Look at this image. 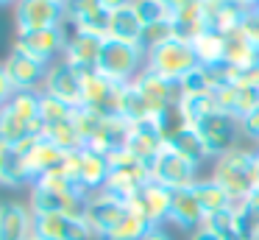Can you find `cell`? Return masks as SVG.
I'll return each instance as SVG.
<instances>
[{"mask_svg":"<svg viewBox=\"0 0 259 240\" xmlns=\"http://www.w3.org/2000/svg\"><path fill=\"white\" fill-rule=\"evenodd\" d=\"M253 162H256V151H248L242 145H234L218 156L212 179L229 193L231 204H242L251 198L253 193Z\"/></svg>","mask_w":259,"mask_h":240,"instance_id":"6da1fadb","label":"cell"},{"mask_svg":"<svg viewBox=\"0 0 259 240\" xmlns=\"http://www.w3.org/2000/svg\"><path fill=\"white\" fill-rule=\"evenodd\" d=\"M145 59H148V53L142 45L120 42V39H103L95 70L114 84H131L145 70Z\"/></svg>","mask_w":259,"mask_h":240,"instance_id":"7a4b0ae2","label":"cell"},{"mask_svg":"<svg viewBox=\"0 0 259 240\" xmlns=\"http://www.w3.org/2000/svg\"><path fill=\"white\" fill-rule=\"evenodd\" d=\"M145 67L151 73H156V76L167 78V81H181V78H187L192 70H198L201 61H198V53H195V48H192V42L173 37V39H167V42H162L159 48L148 50Z\"/></svg>","mask_w":259,"mask_h":240,"instance_id":"3957f363","label":"cell"},{"mask_svg":"<svg viewBox=\"0 0 259 240\" xmlns=\"http://www.w3.org/2000/svg\"><path fill=\"white\" fill-rule=\"evenodd\" d=\"M64 45H67V28L64 25L42 28V31H17V37H14L17 53H25L48 67L59 61V56H64Z\"/></svg>","mask_w":259,"mask_h":240,"instance_id":"277c9868","label":"cell"},{"mask_svg":"<svg viewBox=\"0 0 259 240\" xmlns=\"http://www.w3.org/2000/svg\"><path fill=\"white\" fill-rule=\"evenodd\" d=\"M192 128H195V131L201 134V140L206 143L209 156L218 159V156H223L226 151H231L237 145V128H240V120L231 117L229 112L218 109V112H212V115L201 117Z\"/></svg>","mask_w":259,"mask_h":240,"instance_id":"5b68a950","label":"cell"},{"mask_svg":"<svg viewBox=\"0 0 259 240\" xmlns=\"http://www.w3.org/2000/svg\"><path fill=\"white\" fill-rule=\"evenodd\" d=\"M128 212L145 218L151 226H162L164 221H170V207H173V190L164 187L159 182H148L140 193L134 195L131 201H125Z\"/></svg>","mask_w":259,"mask_h":240,"instance_id":"8992f818","label":"cell"},{"mask_svg":"<svg viewBox=\"0 0 259 240\" xmlns=\"http://www.w3.org/2000/svg\"><path fill=\"white\" fill-rule=\"evenodd\" d=\"M14 20L17 31H42V28L64 25V3L56 0H17L14 3Z\"/></svg>","mask_w":259,"mask_h":240,"instance_id":"52a82bcc","label":"cell"},{"mask_svg":"<svg viewBox=\"0 0 259 240\" xmlns=\"http://www.w3.org/2000/svg\"><path fill=\"white\" fill-rule=\"evenodd\" d=\"M198 167L192 162H187L179 151H173L170 145H164L159 151V156L151 162V179L170 190H179V187H192L198 182L195 176Z\"/></svg>","mask_w":259,"mask_h":240,"instance_id":"ba28073f","label":"cell"},{"mask_svg":"<svg viewBox=\"0 0 259 240\" xmlns=\"http://www.w3.org/2000/svg\"><path fill=\"white\" fill-rule=\"evenodd\" d=\"M64 14H67L64 28L106 39L109 14H112V11L103 9L101 0H67V3H64Z\"/></svg>","mask_w":259,"mask_h":240,"instance_id":"9c48e42d","label":"cell"},{"mask_svg":"<svg viewBox=\"0 0 259 240\" xmlns=\"http://www.w3.org/2000/svg\"><path fill=\"white\" fill-rule=\"evenodd\" d=\"M34 234L39 240H95V232L84 218H67L56 212L34 215Z\"/></svg>","mask_w":259,"mask_h":240,"instance_id":"30bf717a","label":"cell"},{"mask_svg":"<svg viewBox=\"0 0 259 240\" xmlns=\"http://www.w3.org/2000/svg\"><path fill=\"white\" fill-rule=\"evenodd\" d=\"M87 198H90V193H84V190H75V193H51V190H42V187H31V212L34 215L56 212V215H67V218H84Z\"/></svg>","mask_w":259,"mask_h":240,"instance_id":"8fae6325","label":"cell"},{"mask_svg":"<svg viewBox=\"0 0 259 240\" xmlns=\"http://www.w3.org/2000/svg\"><path fill=\"white\" fill-rule=\"evenodd\" d=\"M125 212H128L125 201L109 195L106 190H98V193H90V198H87L84 221L90 223V229L95 232V240H98L101 234H106L112 226H117V223L123 221Z\"/></svg>","mask_w":259,"mask_h":240,"instance_id":"7c38bea8","label":"cell"},{"mask_svg":"<svg viewBox=\"0 0 259 240\" xmlns=\"http://www.w3.org/2000/svg\"><path fill=\"white\" fill-rule=\"evenodd\" d=\"M42 92L53 95V98L64 100L67 106L78 109V106H81V73L75 70V67H70L64 59L53 61V64L48 67Z\"/></svg>","mask_w":259,"mask_h":240,"instance_id":"4fadbf2b","label":"cell"},{"mask_svg":"<svg viewBox=\"0 0 259 240\" xmlns=\"http://www.w3.org/2000/svg\"><path fill=\"white\" fill-rule=\"evenodd\" d=\"M3 70H6L14 92H39L48 76V64H42V61L31 59L25 53H17V50L9 53V59L3 61Z\"/></svg>","mask_w":259,"mask_h":240,"instance_id":"5bb4252c","label":"cell"},{"mask_svg":"<svg viewBox=\"0 0 259 240\" xmlns=\"http://www.w3.org/2000/svg\"><path fill=\"white\" fill-rule=\"evenodd\" d=\"M17 148L23 151V156H25V167H28V173H31V184L39 176H45V173L56 170V167L62 165L64 154H67V151H62L59 145H53L51 140H45L42 134L39 137H28L25 143H20Z\"/></svg>","mask_w":259,"mask_h":240,"instance_id":"9a60e30c","label":"cell"},{"mask_svg":"<svg viewBox=\"0 0 259 240\" xmlns=\"http://www.w3.org/2000/svg\"><path fill=\"white\" fill-rule=\"evenodd\" d=\"M164 145H167V143H164L162 131H159V126H156V120H134V123H131L125 148H128L137 159H142V162L151 165Z\"/></svg>","mask_w":259,"mask_h":240,"instance_id":"2e32d148","label":"cell"},{"mask_svg":"<svg viewBox=\"0 0 259 240\" xmlns=\"http://www.w3.org/2000/svg\"><path fill=\"white\" fill-rule=\"evenodd\" d=\"M101 48H103V37H92V33H81L67 28V45H64L62 59L75 70H90V67L98 64Z\"/></svg>","mask_w":259,"mask_h":240,"instance_id":"e0dca14e","label":"cell"},{"mask_svg":"<svg viewBox=\"0 0 259 240\" xmlns=\"http://www.w3.org/2000/svg\"><path fill=\"white\" fill-rule=\"evenodd\" d=\"M170 221L181 229H201L206 221V212H203L201 201H198L195 190L192 187H179L173 190V207H170Z\"/></svg>","mask_w":259,"mask_h":240,"instance_id":"ac0fdd59","label":"cell"},{"mask_svg":"<svg viewBox=\"0 0 259 240\" xmlns=\"http://www.w3.org/2000/svg\"><path fill=\"white\" fill-rule=\"evenodd\" d=\"M34 234V212L23 204H0V240H28Z\"/></svg>","mask_w":259,"mask_h":240,"instance_id":"d6986e66","label":"cell"},{"mask_svg":"<svg viewBox=\"0 0 259 240\" xmlns=\"http://www.w3.org/2000/svg\"><path fill=\"white\" fill-rule=\"evenodd\" d=\"M109 156L95 148H81V167H78V187L84 193H98L103 190L109 179Z\"/></svg>","mask_w":259,"mask_h":240,"instance_id":"ffe728a7","label":"cell"},{"mask_svg":"<svg viewBox=\"0 0 259 240\" xmlns=\"http://www.w3.org/2000/svg\"><path fill=\"white\" fill-rule=\"evenodd\" d=\"M142 20L137 17L134 6H125V9H114L109 14V28H106V39H120V42H134L140 45L142 39Z\"/></svg>","mask_w":259,"mask_h":240,"instance_id":"44dd1931","label":"cell"},{"mask_svg":"<svg viewBox=\"0 0 259 240\" xmlns=\"http://www.w3.org/2000/svg\"><path fill=\"white\" fill-rule=\"evenodd\" d=\"M223 64L237 67V70H248V67L259 64V48L240 31V28L226 33V61Z\"/></svg>","mask_w":259,"mask_h":240,"instance_id":"7402d4cb","label":"cell"},{"mask_svg":"<svg viewBox=\"0 0 259 240\" xmlns=\"http://www.w3.org/2000/svg\"><path fill=\"white\" fill-rule=\"evenodd\" d=\"M20 184H31L23 151L12 145H0V187H20Z\"/></svg>","mask_w":259,"mask_h":240,"instance_id":"603a6c76","label":"cell"},{"mask_svg":"<svg viewBox=\"0 0 259 240\" xmlns=\"http://www.w3.org/2000/svg\"><path fill=\"white\" fill-rule=\"evenodd\" d=\"M39 128L31 126V123H25L20 115H14L9 106H3L0 109V145H12V148H17L20 143H25L28 137H39Z\"/></svg>","mask_w":259,"mask_h":240,"instance_id":"cb8c5ba5","label":"cell"},{"mask_svg":"<svg viewBox=\"0 0 259 240\" xmlns=\"http://www.w3.org/2000/svg\"><path fill=\"white\" fill-rule=\"evenodd\" d=\"M192 48H195L198 61H201L203 67L223 64V61H226V33L209 28V31H203L201 37L192 42Z\"/></svg>","mask_w":259,"mask_h":240,"instance_id":"d4e9b609","label":"cell"},{"mask_svg":"<svg viewBox=\"0 0 259 240\" xmlns=\"http://www.w3.org/2000/svg\"><path fill=\"white\" fill-rule=\"evenodd\" d=\"M167 145H170L173 151H179V154L184 156L187 162H192L195 167H198V165H203L206 159H212V156H209L206 143H203L201 134H198L192 126H190V128H184V131H181L179 137H173Z\"/></svg>","mask_w":259,"mask_h":240,"instance_id":"484cf974","label":"cell"},{"mask_svg":"<svg viewBox=\"0 0 259 240\" xmlns=\"http://www.w3.org/2000/svg\"><path fill=\"white\" fill-rule=\"evenodd\" d=\"M192 190H195V195H198V201H201L206 215H214V212H223L231 207L229 193H226L214 179H198V182L192 184Z\"/></svg>","mask_w":259,"mask_h":240,"instance_id":"4316f807","label":"cell"},{"mask_svg":"<svg viewBox=\"0 0 259 240\" xmlns=\"http://www.w3.org/2000/svg\"><path fill=\"white\" fill-rule=\"evenodd\" d=\"M151 229V223L145 221V218L134 215V212H125L123 221L117 223V226H112L106 234H101L98 240H142V234Z\"/></svg>","mask_w":259,"mask_h":240,"instance_id":"83f0119b","label":"cell"},{"mask_svg":"<svg viewBox=\"0 0 259 240\" xmlns=\"http://www.w3.org/2000/svg\"><path fill=\"white\" fill-rule=\"evenodd\" d=\"M39 98H42V89L39 92H14L12 100H9V109L14 112V115H20L25 123H31V126H36L42 131V120H39Z\"/></svg>","mask_w":259,"mask_h":240,"instance_id":"f1b7e54d","label":"cell"},{"mask_svg":"<svg viewBox=\"0 0 259 240\" xmlns=\"http://www.w3.org/2000/svg\"><path fill=\"white\" fill-rule=\"evenodd\" d=\"M203 229H209L218 240H242V232H240V226H237V215L231 210L206 215Z\"/></svg>","mask_w":259,"mask_h":240,"instance_id":"f546056e","label":"cell"},{"mask_svg":"<svg viewBox=\"0 0 259 240\" xmlns=\"http://www.w3.org/2000/svg\"><path fill=\"white\" fill-rule=\"evenodd\" d=\"M42 137L51 140L53 145H59L62 151H78V148H84V143H81L78 131H75V126H73V117H70V120H64V123H56V126H45V128H42Z\"/></svg>","mask_w":259,"mask_h":240,"instance_id":"4dcf8cb0","label":"cell"},{"mask_svg":"<svg viewBox=\"0 0 259 240\" xmlns=\"http://www.w3.org/2000/svg\"><path fill=\"white\" fill-rule=\"evenodd\" d=\"M73 112L75 109H73V106H67L64 100H59V98H53V95L42 92V98H39V120H42V128L70 120V117H73Z\"/></svg>","mask_w":259,"mask_h":240,"instance_id":"1f68e13d","label":"cell"},{"mask_svg":"<svg viewBox=\"0 0 259 240\" xmlns=\"http://www.w3.org/2000/svg\"><path fill=\"white\" fill-rule=\"evenodd\" d=\"M156 126H159V131H162L164 143H170V140L179 137L184 128H190V123H187L184 112H181V104H170L167 109L156 117Z\"/></svg>","mask_w":259,"mask_h":240,"instance_id":"d6a6232c","label":"cell"},{"mask_svg":"<svg viewBox=\"0 0 259 240\" xmlns=\"http://www.w3.org/2000/svg\"><path fill=\"white\" fill-rule=\"evenodd\" d=\"M134 11L142 20V25H153V22L170 20V6L164 0H134Z\"/></svg>","mask_w":259,"mask_h":240,"instance_id":"836d02e7","label":"cell"},{"mask_svg":"<svg viewBox=\"0 0 259 240\" xmlns=\"http://www.w3.org/2000/svg\"><path fill=\"white\" fill-rule=\"evenodd\" d=\"M173 37H176L173 22H170V20H162V22H153V25H145V31H142L140 45L145 48V53H148V50L159 48L162 42H167V39H173Z\"/></svg>","mask_w":259,"mask_h":240,"instance_id":"e575fe53","label":"cell"},{"mask_svg":"<svg viewBox=\"0 0 259 240\" xmlns=\"http://www.w3.org/2000/svg\"><path fill=\"white\" fill-rule=\"evenodd\" d=\"M240 31L259 48V9H251V11H248L245 20H242V28H240Z\"/></svg>","mask_w":259,"mask_h":240,"instance_id":"d590c367","label":"cell"},{"mask_svg":"<svg viewBox=\"0 0 259 240\" xmlns=\"http://www.w3.org/2000/svg\"><path fill=\"white\" fill-rule=\"evenodd\" d=\"M240 128H242V131H245L251 140H256V143H259V109H253L251 115L242 117V120H240Z\"/></svg>","mask_w":259,"mask_h":240,"instance_id":"8d00e7d4","label":"cell"},{"mask_svg":"<svg viewBox=\"0 0 259 240\" xmlns=\"http://www.w3.org/2000/svg\"><path fill=\"white\" fill-rule=\"evenodd\" d=\"M12 95H14V87H12V81H9V76H6V70H3V64H0V109L12 100Z\"/></svg>","mask_w":259,"mask_h":240,"instance_id":"74e56055","label":"cell"},{"mask_svg":"<svg viewBox=\"0 0 259 240\" xmlns=\"http://www.w3.org/2000/svg\"><path fill=\"white\" fill-rule=\"evenodd\" d=\"M142 240H173V237H170L162 226H151L145 234H142Z\"/></svg>","mask_w":259,"mask_h":240,"instance_id":"f35d334b","label":"cell"},{"mask_svg":"<svg viewBox=\"0 0 259 240\" xmlns=\"http://www.w3.org/2000/svg\"><path fill=\"white\" fill-rule=\"evenodd\" d=\"M101 3H103V9L114 11V9H125V6H131L134 0H101Z\"/></svg>","mask_w":259,"mask_h":240,"instance_id":"ab89813d","label":"cell"},{"mask_svg":"<svg viewBox=\"0 0 259 240\" xmlns=\"http://www.w3.org/2000/svg\"><path fill=\"white\" fill-rule=\"evenodd\" d=\"M190 240H218V237H214V234L212 232H209V229H195V232H192V237Z\"/></svg>","mask_w":259,"mask_h":240,"instance_id":"60d3db41","label":"cell"},{"mask_svg":"<svg viewBox=\"0 0 259 240\" xmlns=\"http://www.w3.org/2000/svg\"><path fill=\"white\" fill-rule=\"evenodd\" d=\"M237 3H242L245 9H256V6H259V0H237Z\"/></svg>","mask_w":259,"mask_h":240,"instance_id":"b9f144b4","label":"cell"},{"mask_svg":"<svg viewBox=\"0 0 259 240\" xmlns=\"http://www.w3.org/2000/svg\"><path fill=\"white\" fill-rule=\"evenodd\" d=\"M12 3H17V0H0V6H12Z\"/></svg>","mask_w":259,"mask_h":240,"instance_id":"7bdbcfd3","label":"cell"},{"mask_svg":"<svg viewBox=\"0 0 259 240\" xmlns=\"http://www.w3.org/2000/svg\"><path fill=\"white\" fill-rule=\"evenodd\" d=\"M28 240H39V237H36V234H31V237H28Z\"/></svg>","mask_w":259,"mask_h":240,"instance_id":"ee69618b","label":"cell"},{"mask_svg":"<svg viewBox=\"0 0 259 240\" xmlns=\"http://www.w3.org/2000/svg\"><path fill=\"white\" fill-rule=\"evenodd\" d=\"M56 3H67V0H56Z\"/></svg>","mask_w":259,"mask_h":240,"instance_id":"f6af8a7d","label":"cell"},{"mask_svg":"<svg viewBox=\"0 0 259 240\" xmlns=\"http://www.w3.org/2000/svg\"><path fill=\"white\" fill-rule=\"evenodd\" d=\"M256 9H259V6H256Z\"/></svg>","mask_w":259,"mask_h":240,"instance_id":"bcb514c9","label":"cell"},{"mask_svg":"<svg viewBox=\"0 0 259 240\" xmlns=\"http://www.w3.org/2000/svg\"><path fill=\"white\" fill-rule=\"evenodd\" d=\"M256 240H259V237H256Z\"/></svg>","mask_w":259,"mask_h":240,"instance_id":"7dc6e473","label":"cell"}]
</instances>
